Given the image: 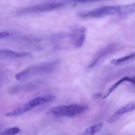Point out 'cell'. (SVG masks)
Segmentation results:
<instances>
[{
    "label": "cell",
    "instance_id": "cell-1",
    "mask_svg": "<svg viewBox=\"0 0 135 135\" xmlns=\"http://www.w3.org/2000/svg\"><path fill=\"white\" fill-rule=\"evenodd\" d=\"M135 13V3L127 5L104 6L89 11H80L78 13L79 17L84 19L100 18L108 16H125Z\"/></svg>",
    "mask_w": 135,
    "mask_h": 135
},
{
    "label": "cell",
    "instance_id": "cell-2",
    "mask_svg": "<svg viewBox=\"0 0 135 135\" xmlns=\"http://www.w3.org/2000/svg\"><path fill=\"white\" fill-rule=\"evenodd\" d=\"M59 65L60 61L55 60L31 65L17 73L15 75V79L18 81H23L34 76L52 73L57 71Z\"/></svg>",
    "mask_w": 135,
    "mask_h": 135
},
{
    "label": "cell",
    "instance_id": "cell-3",
    "mask_svg": "<svg viewBox=\"0 0 135 135\" xmlns=\"http://www.w3.org/2000/svg\"><path fill=\"white\" fill-rule=\"evenodd\" d=\"M89 109V107L86 105H79L72 104L67 105H60V106L53 107L47 110L46 114L48 116L52 117H75L79 115Z\"/></svg>",
    "mask_w": 135,
    "mask_h": 135
},
{
    "label": "cell",
    "instance_id": "cell-4",
    "mask_svg": "<svg viewBox=\"0 0 135 135\" xmlns=\"http://www.w3.org/2000/svg\"><path fill=\"white\" fill-rule=\"evenodd\" d=\"M55 99V96L51 94L43 95V96H38V97H36L35 98L32 99V100H30L26 104L13 109L12 111L9 112V113H7L6 116L7 117H16V116L21 115L25 114V113L30 112V111L34 109L36 107L51 102Z\"/></svg>",
    "mask_w": 135,
    "mask_h": 135
},
{
    "label": "cell",
    "instance_id": "cell-5",
    "mask_svg": "<svg viewBox=\"0 0 135 135\" xmlns=\"http://www.w3.org/2000/svg\"><path fill=\"white\" fill-rule=\"evenodd\" d=\"M65 3L61 2V1L44 2L42 3L21 8L17 11V14L18 15H25L34 14V13H45V12L51 11L55 9H60L63 7Z\"/></svg>",
    "mask_w": 135,
    "mask_h": 135
},
{
    "label": "cell",
    "instance_id": "cell-6",
    "mask_svg": "<svg viewBox=\"0 0 135 135\" xmlns=\"http://www.w3.org/2000/svg\"><path fill=\"white\" fill-rule=\"evenodd\" d=\"M117 48H118V46H117V44H112L105 46V47H103L98 52L96 53V54L92 59V61L90 63L89 65H88V68L91 69L96 67L104 58H105L108 55L115 52L117 50Z\"/></svg>",
    "mask_w": 135,
    "mask_h": 135
},
{
    "label": "cell",
    "instance_id": "cell-7",
    "mask_svg": "<svg viewBox=\"0 0 135 135\" xmlns=\"http://www.w3.org/2000/svg\"><path fill=\"white\" fill-rule=\"evenodd\" d=\"M86 29L84 26H77L73 28L70 34L71 42L75 48H80L86 40Z\"/></svg>",
    "mask_w": 135,
    "mask_h": 135
},
{
    "label": "cell",
    "instance_id": "cell-8",
    "mask_svg": "<svg viewBox=\"0 0 135 135\" xmlns=\"http://www.w3.org/2000/svg\"><path fill=\"white\" fill-rule=\"evenodd\" d=\"M44 82L42 80H33L30 83H25V84H18L17 86L12 87L11 92L12 93H17V92H25V91H31L34 89L39 88L40 86L43 85Z\"/></svg>",
    "mask_w": 135,
    "mask_h": 135
},
{
    "label": "cell",
    "instance_id": "cell-9",
    "mask_svg": "<svg viewBox=\"0 0 135 135\" xmlns=\"http://www.w3.org/2000/svg\"><path fill=\"white\" fill-rule=\"evenodd\" d=\"M32 56V54L27 51H17L7 49H0V59H17L28 58Z\"/></svg>",
    "mask_w": 135,
    "mask_h": 135
},
{
    "label": "cell",
    "instance_id": "cell-10",
    "mask_svg": "<svg viewBox=\"0 0 135 135\" xmlns=\"http://www.w3.org/2000/svg\"><path fill=\"white\" fill-rule=\"evenodd\" d=\"M135 109V102H131L129 104H127V105H124V106L121 107V108L116 111L108 120V123H114L117 121V120L119 119L123 115L125 114H127L128 113L133 112Z\"/></svg>",
    "mask_w": 135,
    "mask_h": 135
},
{
    "label": "cell",
    "instance_id": "cell-11",
    "mask_svg": "<svg viewBox=\"0 0 135 135\" xmlns=\"http://www.w3.org/2000/svg\"><path fill=\"white\" fill-rule=\"evenodd\" d=\"M125 82H128V83H132L133 84L135 85V76H126L122 77L121 79H120L119 80H117L115 83L113 84L110 88H109V90H108L107 93L103 96V99H105L109 96V95L112 94L115 90L117 88V87L119 86L121 84H122L123 83H125Z\"/></svg>",
    "mask_w": 135,
    "mask_h": 135
},
{
    "label": "cell",
    "instance_id": "cell-12",
    "mask_svg": "<svg viewBox=\"0 0 135 135\" xmlns=\"http://www.w3.org/2000/svg\"><path fill=\"white\" fill-rule=\"evenodd\" d=\"M103 127L102 123L94 124L88 127L84 130L83 135H95L98 132L100 131Z\"/></svg>",
    "mask_w": 135,
    "mask_h": 135
},
{
    "label": "cell",
    "instance_id": "cell-13",
    "mask_svg": "<svg viewBox=\"0 0 135 135\" xmlns=\"http://www.w3.org/2000/svg\"><path fill=\"white\" fill-rule=\"evenodd\" d=\"M135 59V51L132 53V54H129V55H126V56L118 58V59H113L112 61V63L114 65H119L122 64V63L127 62L129 61L132 60V59Z\"/></svg>",
    "mask_w": 135,
    "mask_h": 135
},
{
    "label": "cell",
    "instance_id": "cell-14",
    "mask_svg": "<svg viewBox=\"0 0 135 135\" xmlns=\"http://www.w3.org/2000/svg\"><path fill=\"white\" fill-rule=\"evenodd\" d=\"M21 132V129L18 127H11L3 131L0 135H16Z\"/></svg>",
    "mask_w": 135,
    "mask_h": 135
},
{
    "label": "cell",
    "instance_id": "cell-15",
    "mask_svg": "<svg viewBox=\"0 0 135 135\" xmlns=\"http://www.w3.org/2000/svg\"><path fill=\"white\" fill-rule=\"evenodd\" d=\"M11 36V33L9 32L4 31V32H0V40L5 39V38H8Z\"/></svg>",
    "mask_w": 135,
    "mask_h": 135
},
{
    "label": "cell",
    "instance_id": "cell-16",
    "mask_svg": "<svg viewBox=\"0 0 135 135\" xmlns=\"http://www.w3.org/2000/svg\"><path fill=\"white\" fill-rule=\"evenodd\" d=\"M2 80H3V77L2 76H1V74H0V83H1V82L2 81Z\"/></svg>",
    "mask_w": 135,
    "mask_h": 135
}]
</instances>
